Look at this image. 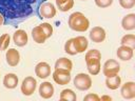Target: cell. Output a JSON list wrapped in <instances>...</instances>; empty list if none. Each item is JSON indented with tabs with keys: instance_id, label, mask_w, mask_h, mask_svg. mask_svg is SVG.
Returning a JSON list of instances; mask_svg holds the SVG:
<instances>
[{
	"instance_id": "obj_1",
	"label": "cell",
	"mask_w": 135,
	"mask_h": 101,
	"mask_svg": "<svg viewBox=\"0 0 135 101\" xmlns=\"http://www.w3.org/2000/svg\"><path fill=\"white\" fill-rule=\"evenodd\" d=\"M37 0H0V13L3 17L14 20L26 18L33 13Z\"/></svg>"
},
{
	"instance_id": "obj_2",
	"label": "cell",
	"mask_w": 135,
	"mask_h": 101,
	"mask_svg": "<svg viewBox=\"0 0 135 101\" xmlns=\"http://www.w3.org/2000/svg\"><path fill=\"white\" fill-rule=\"evenodd\" d=\"M69 26L71 29L75 32H85L90 26L89 19L80 12H75L69 17Z\"/></svg>"
},
{
	"instance_id": "obj_3",
	"label": "cell",
	"mask_w": 135,
	"mask_h": 101,
	"mask_svg": "<svg viewBox=\"0 0 135 101\" xmlns=\"http://www.w3.org/2000/svg\"><path fill=\"white\" fill-rule=\"evenodd\" d=\"M74 85L79 90H88L92 86V79L84 73H79L74 78Z\"/></svg>"
},
{
	"instance_id": "obj_4",
	"label": "cell",
	"mask_w": 135,
	"mask_h": 101,
	"mask_svg": "<svg viewBox=\"0 0 135 101\" xmlns=\"http://www.w3.org/2000/svg\"><path fill=\"white\" fill-rule=\"evenodd\" d=\"M53 79L59 85L69 84L71 81V70L63 68H55L53 73Z\"/></svg>"
},
{
	"instance_id": "obj_5",
	"label": "cell",
	"mask_w": 135,
	"mask_h": 101,
	"mask_svg": "<svg viewBox=\"0 0 135 101\" xmlns=\"http://www.w3.org/2000/svg\"><path fill=\"white\" fill-rule=\"evenodd\" d=\"M37 87V81L34 77L32 76H27L23 79L22 83H21V93L24 96H31L34 94V92L36 90Z\"/></svg>"
},
{
	"instance_id": "obj_6",
	"label": "cell",
	"mask_w": 135,
	"mask_h": 101,
	"mask_svg": "<svg viewBox=\"0 0 135 101\" xmlns=\"http://www.w3.org/2000/svg\"><path fill=\"white\" fill-rule=\"evenodd\" d=\"M119 70H120V65L114 59L107 60L102 67V73L105 77H112L114 75H117Z\"/></svg>"
},
{
	"instance_id": "obj_7",
	"label": "cell",
	"mask_w": 135,
	"mask_h": 101,
	"mask_svg": "<svg viewBox=\"0 0 135 101\" xmlns=\"http://www.w3.org/2000/svg\"><path fill=\"white\" fill-rule=\"evenodd\" d=\"M84 59H85L88 72L93 76L98 75L101 69V62H100L101 59L96 57H84Z\"/></svg>"
},
{
	"instance_id": "obj_8",
	"label": "cell",
	"mask_w": 135,
	"mask_h": 101,
	"mask_svg": "<svg viewBox=\"0 0 135 101\" xmlns=\"http://www.w3.org/2000/svg\"><path fill=\"white\" fill-rule=\"evenodd\" d=\"M57 11L53 3L51 2H44L39 7V14L42 18H53L55 17Z\"/></svg>"
},
{
	"instance_id": "obj_9",
	"label": "cell",
	"mask_w": 135,
	"mask_h": 101,
	"mask_svg": "<svg viewBox=\"0 0 135 101\" xmlns=\"http://www.w3.org/2000/svg\"><path fill=\"white\" fill-rule=\"evenodd\" d=\"M90 39L95 43L103 42L105 39V31L101 26H94L90 32Z\"/></svg>"
},
{
	"instance_id": "obj_10",
	"label": "cell",
	"mask_w": 135,
	"mask_h": 101,
	"mask_svg": "<svg viewBox=\"0 0 135 101\" xmlns=\"http://www.w3.org/2000/svg\"><path fill=\"white\" fill-rule=\"evenodd\" d=\"M121 96L124 99H133L135 98V83L133 81H128L121 85L120 88Z\"/></svg>"
},
{
	"instance_id": "obj_11",
	"label": "cell",
	"mask_w": 135,
	"mask_h": 101,
	"mask_svg": "<svg viewBox=\"0 0 135 101\" xmlns=\"http://www.w3.org/2000/svg\"><path fill=\"white\" fill-rule=\"evenodd\" d=\"M36 76L40 79H45L51 75V66L46 62H39L35 66Z\"/></svg>"
},
{
	"instance_id": "obj_12",
	"label": "cell",
	"mask_w": 135,
	"mask_h": 101,
	"mask_svg": "<svg viewBox=\"0 0 135 101\" xmlns=\"http://www.w3.org/2000/svg\"><path fill=\"white\" fill-rule=\"evenodd\" d=\"M133 49L132 47L130 46H127V45H120L118 48H117V52H116V55L118 57V59L122 60V61H129L133 58Z\"/></svg>"
},
{
	"instance_id": "obj_13",
	"label": "cell",
	"mask_w": 135,
	"mask_h": 101,
	"mask_svg": "<svg viewBox=\"0 0 135 101\" xmlns=\"http://www.w3.org/2000/svg\"><path fill=\"white\" fill-rule=\"evenodd\" d=\"M5 58L9 66H17L20 62V54L16 48H8L6 50Z\"/></svg>"
},
{
	"instance_id": "obj_14",
	"label": "cell",
	"mask_w": 135,
	"mask_h": 101,
	"mask_svg": "<svg viewBox=\"0 0 135 101\" xmlns=\"http://www.w3.org/2000/svg\"><path fill=\"white\" fill-rule=\"evenodd\" d=\"M54 95V86L51 82H42L39 86V96L43 99H50Z\"/></svg>"
},
{
	"instance_id": "obj_15",
	"label": "cell",
	"mask_w": 135,
	"mask_h": 101,
	"mask_svg": "<svg viewBox=\"0 0 135 101\" xmlns=\"http://www.w3.org/2000/svg\"><path fill=\"white\" fill-rule=\"evenodd\" d=\"M13 40H14V43L17 45V46H24L27 44V41H28V37H27V34L25 31L23 29H17L15 33H14V36H13Z\"/></svg>"
},
{
	"instance_id": "obj_16",
	"label": "cell",
	"mask_w": 135,
	"mask_h": 101,
	"mask_svg": "<svg viewBox=\"0 0 135 101\" xmlns=\"http://www.w3.org/2000/svg\"><path fill=\"white\" fill-rule=\"evenodd\" d=\"M18 82H19V79H18L17 75L14 73H8L3 78V85H4V87H6L8 89L15 88L18 85Z\"/></svg>"
},
{
	"instance_id": "obj_17",
	"label": "cell",
	"mask_w": 135,
	"mask_h": 101,
	"mask_svg": "<svg viewBox=\"0 0 135 101\" xmlns=\"http://www.w3.org/2000/svg\"><path fill=\"white\" fill-rule=\"evenodd\" d=\"M32 37H33L34 41H35L36 43H39V44L44 43L45 40L47 39V38H46V35H45V33H44V31L42 29V27H41L40 25H37V26H35V27L32 29Z\"/></svg>"
},
{
	"instance_id": "obj_18",
	"label": "cell",
	"mask_w": 135,
	"mask_h": 101,
	"mask_svg": "<svg viewBox=\"0 0 135 101\" xmlns=\"http://www.w3.org/2000/svg\"><path fill=\"white\" fill-rule=\"evenodd\" d=\"M121 26L126 31H133L135 28V14L126 15L121 20Z\"/></svg>"
},
{
	"instance_id": "obj_19",
	"label": "cell",
	"mask_w": 135,
	"mask_h": 101,
	"mask_svg": "<svg viewBox=\"0 0 135 101\" xmlns=\"http://www.w3.org/2000/svg\"><path fill=\"white\" fill-rule=\"evenodd\" d=\"M73 41H74V45H75V48H76L78 54L79 53H83L84 50H86L89 42H88V39L85 37L77 36V37L73 38Z\"/></svg>"
},
{
	"instance_id": "obj_20",
	"label": "cell",
	"mask_w": 135,
	"mask_h": 101,
	"mask_svg": "<svg viewBox=\"0 0 135 101\" xmlns=\"http://www.w3.org/2000/svg\"><path fill=\"white\" fill-rule=\"evenodd\" d=\"M120 84H121V78L118 76V74L112 77H107L105 79V85L109 89L115 90L120 86Z\"/></svg>"
},
{
	"instance_id": "obj_21",
	"label": "cell",
	"mask_w": 135,
	"mask_h": 101,
	"mask_svg": "<svg viewBox=\"0 0 135 101\" xmlns=\"http://www.w3.org/2000/svg\"><path fill=\"white\" fill-rule=\"evenodd\" d=\"M55 68H63V69L72 70L73 63H72V61L70 59H68L65 57H61L55 62Z\"/></svg>"
},
{
	"instance_id": "obj_22",
	"label": "cell",
	"mask_w": 135,
	"mask_h": 101,
	"mask_svg": "<svg viewBox=\"0 0 135 101\" xmlns=\"http://www.w3.org/2000/svg\"><path fill=\"white\" fill-rule=\"evenodd\" d=\"M59 99L61 101H76L77 100V96L76 94L74 93L73 89L71 88H65V89H62L61 93H60V96H59Z\"/></svg>"
},
{
	"instance_id": "obj_23",
	"label": "cell",
	"mask_w": 135,
	"mask_h": 101,
	"mask_svg": "<svg viewBox=\"0 0 135 101\" xmlns=\"http://www.w3.org/2000/svg\"><path fill=\"white\" fill-rule=\"evenodd\" d=\"M56 5L61 12H69L74 6V0H56Z\"/></svg>"
},
{
	"instance_id": "obj_24",
	"label": "cell",
	"mask_w": 135,
	"mask_h": 101,
	"mask_svg": "<svg viewBox=\"0 0 135 101\" xmlns=\"http://www.w3.org/2000/svg\"><path fill=\"white\" fill-rule=\"evenodd\" d=\"M120 44L121 45H127V46H130V47L134 48L135 47V36L133 34L124 35L120 40Z\"/></svg>"
},
{
	"instance_id": "obj_25",
	"label": "cell",
	"mask_w": 135,
	"mask_h": 101,
	"mask_svg": "<svg viewBox=\"0 0 135 101\" xmlns=\"http://www.w3.org/2000/svg\"><path fill=\"white\" fill-rule=\"evenodd\" d=\"M64 52H65L66 54H69V55H72V56L78 54L77 50H76V48H75L73 38H72V39H69V40L65 42V44H64Z\"/></svg>"
},
{
	"instance_id": "obj_26",
	"label": "cell",
	"mask_w": 135,
	"mask_h": 101,
	"mask_svg": "<svg viewBox=\"0 0 135 101\" xmlns=\"http://www.w3.org/2000/svg\"><path fill=\"white\" fill-rule=\"evenodd\" d=\"M11 43V37L8 34H3L0 36V50H6Z\"/></svg>"
},
{
	"instance_id": "obj_27",
	"label": "cell",
	"mask_w": 135,
	"mask_h": 101,
	"mask_svg": "<svg viewBox=\"0 0 135 101\" xmlns=\"http://www.w3.org/2000/svg\"><path fill=\"white\" fill-rule=\"evenodd\" d=\"M40 26H41L42 29L44 31V33H45V35H46V38H50V37L53 35V26H52L50 23L43 22V23L40 24Z\"/></svg>"
},
{
	"instance_id": "obj_28",
	"label": "cell",
	"mask_w": 135,
	"mask_h": 101,
	"mask_svg": "<svg viewBox=\"0 0 135 101\" xmlns=\"http://www.w3.org/2000/svg\"><path fill=\"white\" fill-rule=\"evenodd\" d=\"M119 4L122 8L131 9L135 5V0H119Z\"/></svg>"
},
{
	"instance_id": "obj_29",
	"label": "cell",
	"mask_w": 135,
	"mask_h": 101,
	"mask_svg": "<svg viewBox=\"0 0 135 101\" xmlns=\"http://www.w3.org/2000/svg\"><path fill=\"white\" fill-rule=\"evenodd\" d=\"M112 3H113V0H95V4L101 8L109 7L112 5Z\"/></svg>"
},
{
	"instance_id": "obj_30",
	"label": "cell",
	"mask_w": 135,
	"mask_h": 101,
	"mask_svg": "<svg viewBox=\"0 0 135 101\" xmlns=\"http://www.w3.org/2000/svg\"><path fill=\"white\" fill-rule=\"evenodd\" d=\"M84 57H96V58H100L101 59V53L98 49H90L85 53Z\"/></svg>"
},
{
	"instance_id": "obj_31",
	"label": "cell",
	"mask_w": 135,
	"mask_h": 101,
	"mask_svg": "<svg viewBox=\"0 0 135 101\" xmlns=\"http://www.w3.org/2000/svg\"><path fill=\"white\" fill-rule=\"evenodd\" d=\"M83 100H84V101H99L100 98H99V96L96 95V94H88V95L83 98Z\"/></svg>"
},
{
	"instance_id": "obj_32",
	"label": "cell",
	"mask_w": 135,
	"mask_h": 101,
	"mask_svg": "<svg viewBox=\"0 0 135 101\" xmlns=\"http://www.w3.org/2000/svg\"><path fill=\"white\" fill-rule=\"evenodd\" d=\"M100 100H101V101H103V100H108V101H111V100H112V98H111L110 96H107V95H104V96H102V97L100 98Z\"/></svg>"
},
{
	"instance_id": "obj_33",
	"label": "cell",
	"mask_w": 135,
	"mask_h": 101,
	"mask_svg": "<svg viewBox=\"0 0 135 101\" xmlns=\"http://www.w3.org/2000/svg\"><path fill=\"white\" fill-rule=\"evenodd\" d=\"M3 23H4V17H3V16H2V14L0 13V26H1Z\"/></svg>"
},
{
	"instance_id": "obj_34",
	"label": "cell",
	"mask_w": 135,
	"mask_h": 101,
	"mask_svg": "<svg viewBox=\"0 0 135 101\" xmlns=\"http://www.w3.org/2000/svg\"><path fill=\"white\" fill-rule=\"evenodd\" d=\"M81 1H86V0H81Z\"/></svg>"
}]
</instances>
